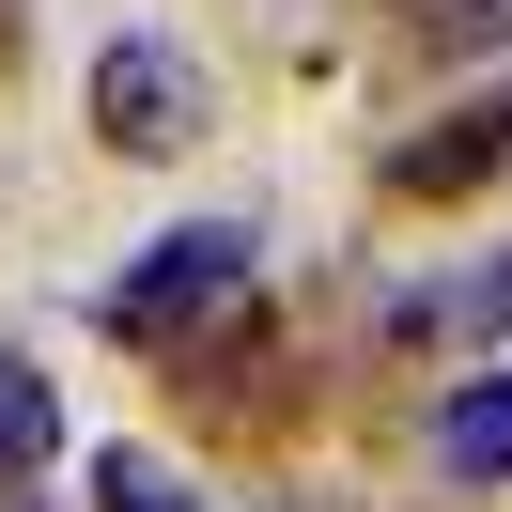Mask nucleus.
Here are the masks:
<instances>
[{
    "mask_svg": "<svg viewBox=\"0 0 512 512\" xmlns=\"http://www.w3.org/2000/svg\"><path fill=\"white\" fill-rule=\"evenodd\" d=\"M388 326H404V342H497L512 326V249H481L466 280H435V295H388Z\"/></svg>",
    "mask_w": 512,
    "mask_h": 512,
    "instance_id": "39448f33",
    "label": "nucleus"
},
{
    "mask_svg": "<svg viewBox=\"0 0 512 512\" xmlns=\"http://www.w3.org/2000/svg\"><path fill=\"white\" fill-rule=\"evenodd\" d=\"M233 295H264V233L249 218H187V233H156L125 280H94V326L109 342H202Z\"/></svg>",
    "mask_w": 512,
    "mask_h": 512,
    "instance_id": "f257e3e1",
    "label": "nucleus"
},
{
    "mask_svg": "<svg viewBox=\"0 0 512 512\" xmlns=\"http://www.w3.org/2000/svg\"><path fill=\"white\" fill-rule=\"evenodd\" d=\"M435 481H512V357L435 404Z\"/></svg>",
    "mask_w": 512,
    "mask_h": 512,
    "instance_id": "20e7f679",
    "label": "nucleus"
},
{
    "mask_svg": "<svg viewBox=\"0 0 512 512\" xmlns=\"http://www.w3.org/2000/svg\"><path fill=\"white\" fill-rule=\"evenodd\" d=\"M94 125H109V156H187L202 140V63L171 32H109L94 47Z\"/></svg>",
    "mask_w": 512,
    "mask_h": 512,
    "instance_id": "f03ea898",
    "label": "nucleus"
},
{
    "mask_svg": "<svg viewBox=\"0 0 512 512\" xmlns=\"http://www.w3.org/2000/svg\"><path fill=\"white\" fill-rule=\"evenodd\" d=\"M481 171H512V94H497V109H450L435 140H388L373 187H388V202H450V187H481Z\"/></svg>",
    "mask_w": 512,
    "mask_h": 512,
    "instance_id": "7ed1b4c3",
    "label": "nucleus"
},
{
    "mask_svg": "<svg viewBox=\"0 0 512 512\" xmlns=\"http://www.w3.org/2000/svg\"><path fill=\"white\" fill-rule=\"evenodd\" d=\"M47 450H63V404H47V373H32V357H0V481H16V466H47Z\"/></svg>",
    "mask_w": 512,
    "mask_h": 512,
    "instance_id": "423d86ee",
    "label": "nucleus"
},
{
    "mask_svg": "<svg viewBox=\"0 0 512 512\" xmlns=\"http://www.w3.org/2000/svg\"><path fill=\"white\" fill-rule=\"evenodd\" d=\"M94 512H187V481L156 450H94Z\"/></svg>",
    "mask_w": 512,
    "mask_h": 512,
    "instance_id": "0eeeda50",
    "label": "nucleus"
}]
</instances>
